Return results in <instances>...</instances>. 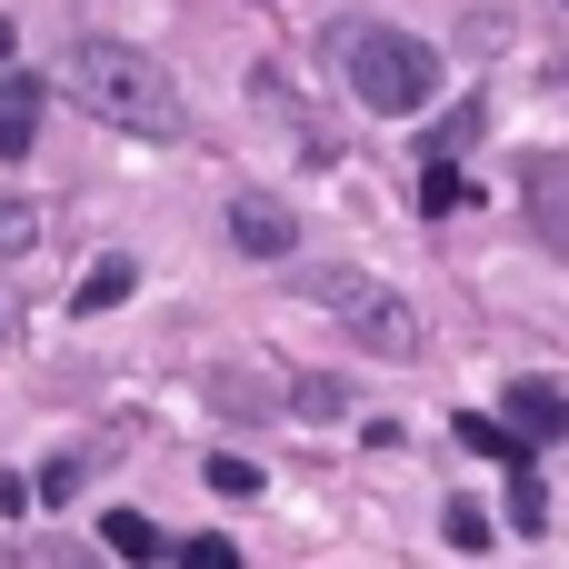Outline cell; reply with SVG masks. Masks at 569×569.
<instances>
[{
	"label": "cell",
	"instance_id": "1",
	"mask_svg": "<svg viewBox=\"0 0 569 569\" xmlns=\"http://www.w3.org/2000/svg\"><path fill=\"white\" fill-rule=\"evenodd\" d=\"M60 90H70L90 120L130 130V140H180V130H190L180 80H170L150 50H130V40H70V50H60Z\"/></svg>",
	"mask_w": 569,
	"mask_h": 569
},
{
	"label": "cell",
	"instance_id": "2",
	"mask_svg": "<svg viewBox=\"0 0 569 569\" xmlns=\"http://www.w3.org/2000/svg\"><path fill=\"white\" fill-rule=\"evenodd\" d=\"M330 60H340L350 100H360V110H380V120H420V110L440 100V50H430L420 30L340 20V30H330Z\"/></svg>",
	"mask_w": 569,
	"mask_h": 569
},
{
	"label": "cell",
	"instance_id": "3",
	"mask_svg": "<svg viewBox=\"0 0 569 569\" xmlns=\"http://www.w3.org/2000/svg\"><path fill=\"white\" fill-rule=\"evenodd\" d=\"M310 300H320V310H340V330H350L360 350H380V360H420V310H410L400 290H380L370 270L320 260V270H310Z\"/></svg>",
	"mask_w": 569,
	"mask_h": 569
},
{
	"label": "cell",
	"instance_id": "4",
	"mask_svg": "<svg viewBox=\"0 0 569 569\" xmlns=\"http://www.w3.org/2000/svg\"><path fill=\"white\" fill-rule=\"evenodd\" d=\"M220 230H230L240 260H290V250H300V220H290V200H270V190H230Z\"/></svg>",
	"mask_w": 569,
	"mask_h": 569
},
{
	"label": "cell",
	"instance_id": "5",
	"mask_svg": "<svg viewBox=\"0 0 569 569\" xmlns=\"http://www.w3.org/2000/svg\"><path fill=\"white\" fill-rule=\"evenodd\" d=\"M510 420L530 440H569V380H510Z\"/></svg>",
	"mask_w": 569,
	"mask_h": 569
},
{
	"label": "cell",
	"instance_id": "6",
	"mask_svg": "<svg viewBox=\"0 0 569 569\" xmlns=\"http://www.w3.org/2000/svg\"><path fill=\"white\" fill-rule=\"evenodd\" d=\"M130 290H140V260H130V250H110V260H100V270L70 290V320H100V310H120Z\"/></svg>",
	"mask_w": 569,
	"mask_h": 569
},
{
	"label": "cell",
	"instance_id": "7",
	"mask_svg": "<svg viewBox=\"0 0 569 569\" xmlns=\"http://www.w3.org/2000/svg\"><path fill=\"white\" fill-rule=\"evenodd\" d=\"M460 450H480V460H510V470H530V430H520V420H490V410H460Z\"/></svg>",
	"mask_w": 569,
	"mask_h": 569
},
{
	"label": "cell",
	"instance_id": "8",
	"mask_svg": "<svg viewBox=\"0 0 569 569\" xmlns=\"http://www.w3.org/2000/svg\"><path fill=\"white\" fill-rule=\"evenodd\" d=\"M40 130V80H0V160H20Z\"/></svg>",
	"mask_w": 569,
	"mask_h": 569
},
{
	"label": "cell",
	"instance_id": "9",
	"mask_svg": "<svg viewBox=\"0 0 569 569\" xmlns=\"http://www.w3.org/2000/svg\"><path fill=\"white\" fill-rule=\"evenodd\" d=\"M100 540H110L120 560H160V530H150V510H100Z\"/></svg>",
	"mask_w": 569,
	"mask_h": 569
},
{
	"label": "cell",
	"instance_id": "10",
	"mask_svg": "<svg viewBox=\"0 0 569 569\" xmlns=\"http://www.w3.org/2000/svg\"><path fill=\"white\" fill-rule=\"evenodd\" d=\"M40 230H50V210H40V200H0V260L40 250Z\"/></svg>",
	"mask_w": 569,
	"mask_h": 569
},
{
	"label": "cell",
	"instance_id": "11",
	"mask_svg": "<svg viewBox=\"0 0 569 569\" xmlns=\"http://www.w3.org/2000/svg\"><path fill=\"white\" fill-rule=\"evenodd\" d=\"M460 200H470V180H460V160H430V170H420V210H430V220H450Z\"/></svg>",
	"mask_w": 569,
	"mask_h": 569
},
{
	"label": "cell",
	"instance_id": "12",
	"mask_svg": "<svg viewBox=\"0 0 569 569\" xmlns=\"http://www.w3.org/2000/svg\"><path fill=\"white\" fill-rule=\"evenodd\" d=\"M200 480H210V490H220V500H260V490H270V480H260V470H250V460H230V450H220V460H210V470H200Z\"/></svg>",
	"mask_w": 569,
	"mask_h": 569
},
{
	"label": "cell",
	"instance_id": "13",
	"mask_svg": "<svg viewBox=\"0 0 569 569\" xmlns=\"http://www.w3.org/2000/svg\"><path fill=\"white\" fill-rule=\"evenodd\" d=\"M440 530H450V540H460L470 560L490 550V510H480V500H450V510H440Z\"/></svg>",
	"mask_w": 569,
	"mask_h": 569
},
{
	"label": "cell",
	"instance_id": "14",
	"mask_svg": "<svg viewBox=\"0 0 569 569\" xmlns=\"http://www.w3.org/2000/svg\"><path fill=\"white\" fill-rule=\"evenodd\" d=\"M290 410H300V420H340V410H350V390H340V380H300V390H290Z\"/></svg>",
	"mask_w": 569,
	"mask_h": 569
},
{
	"label": "cell",
	"instance_id": "15",
	"mask_svg": "<svg viewBox=\"0 0 569 569\" xmlns=\"http://www.w3.org/2000/svg\"><path fill=\"white\" fill-rule=\"evenodd\" d=\"M510 530H550V500H540V480H510Z\"/></svg>",
	"mask_w": 569,
	"mask_h": 569
},
{
	"label": "cell",
	"instance_id": "16",
	"mask_svg": "<svg viewBox=\"0 0 569 569\" xmlns=\"http://www.w3.org/2000/svg\"><path fill=\"white\" fill-rule=\"evenodd\" d=\"M180 569H250V560H240L230 540H190V550H180Z\"/></svg>",
	"mask_w": 569,
	"mask_h": 569
},
{
	"label": "cell",
	"instance_id": "17",
	"mask_svg": "<svg viewBox=\"0 0 569 569\" xmlns=\"http://www.w3.org/2000/svg\"><path fill=\"white\" fill-rule=\"evenodd\" d=\"M10 50H20V30H10V20H0V60H10Z\"/></svg>",
	"mask_w": 569,
	"mask_h": 569
},
{
	"label": "cell",
	"instance_id": "18",
	"mask_svg": "<svg viewBox=\"0 0 569 569\" xmlns=\"http://www.w3.org/2000/svg\"><path fill=\"white\" fill-rule=\"evenodd\" d=\"M0 340H10V310H0Z\"/></svg>",
	"mask_w": 569,
	"mask_h": 569
},
{
	"label": "cell",
	"instance_id": "19",
	"mask_svg": "<svg viewBox=\"0 0 569 569\" xmlns=\"http://www.w3.org/2000/svg\"><path fill=\"white\" fill-rule=\"evenodd\" d=\"M80 569H90V560H80Z\"/></svg>",
	"mask_w": 569,
	"mask_h": 569
}]
</instances>
